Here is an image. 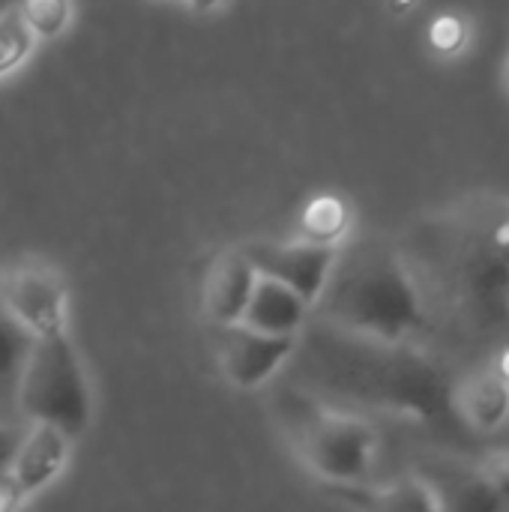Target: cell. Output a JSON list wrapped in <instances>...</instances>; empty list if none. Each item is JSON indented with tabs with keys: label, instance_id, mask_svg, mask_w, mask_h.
I'll return each mask as SVG.
<instances>
[{
	"label": "cell",
	"instance_id": "obj_1",
	"mask_svg": "<svg viewBox=\"0 0 509 512\" xmlns=\"http://www.w3.org/2000/svg\"><path fill=\"white\" fill-rule=\"evenodd\" d=\"M288 363H294L297 378L315 393L402 414H429L438 396L432 366L411 354L408 345L375 342L327 321L303 327Z\"/></svg>",
	"mask_w": 509,
	"mask_h": 512
},
{
	"label": "cell",
	"instance_id": "obj_2",
	"mask_svg": "<svg viewBox=\"0 0 509 512\" xmlns=\"http://www.w3.org/2000/svg\"><path fill=\"white\" fill-rule=\"evenodd\" d=\"M315 312L333 327L387 345H411L426 327V303L414 273L402 255L384 246L342 243Z\"/></svg>",
	"mask_w": 509,
	"mask_h": 512
},
{
	"label": "cell",
	"instance_id": "obj_3",
	"mask_svg": "<svg viewBox=\"0 0 509 512\" xmlns=\"http://www.w3.org/2000/svg\"><path fill=\"white\" fill-rule=\"evenodd\" d=\"M297 459L327 486H363L378 459V429L354 411L330 408L312 393L297 396L288 426Z\"/></svg>",
	"mask_w": 509,
	"mask_h": 512
},
{
	"label": "cell",
	"instance_id": "obj_4",
	"mask_svg": "<svg viewBox=\"0 0 509 512\" xmlns=\"http://www.w3.org/2000/svg\"><path fill=\"white\" fill-rule=\"evenodd\" d=\"M18 411L24 423H54L72 438L90 426L93 393L69 333L33 339L21 375Z\"/></svg>",
	"mask_w": 509,
	"mask_h": 512
},
{
	"label": "cell",
	"instance_id": "obj_5",
	"mask_svg": "<svg viewBox=\"0 0 509 512\" xmlns=\"http://www.w3.org/2000/svg\"><path fill=\"white\" fill-rule=\"evenodd\" d=\"M0 306L36 339L69 330V288L57 267L24 258L0 276Z\"/></svg>",
	"mask_w": 509,
	"mask_h": 512
},
{
	"label": "cell",
	"instance_id": "obj_6",
	"mask_svg": "<svg viewBox=\"0 0 509 512\" xmlns=\"http://www.w3.org/2000/svg\"><path fill=\"white\" fill-rule=\"evenodd\" d=\"M243 255L261 276H270L291 291H297L312 309L321 300L330 273L339 258V246L315 243L306 237L297 240H249L240 246Z\"/></svg>",
	"mask_w": 509,
	"mask_h": 512
},
{
	"label": "cell",
	"instance_id": "obj_7",
	"mask_svg": "<svg viewBox=\"0 0 509 512\" xmlns=\"http://www.w3.org/2000/svg\"><path fill=\"white\" fill-rule=\"evenodd\" d=\"M219 330V369L237 390H258L288 366L300 336H270L246 324Z\"/></svg>",
	"mask_w": 509,
	"mask_h": 512
},
{
	"label": "cell",
	"instance_id": "obj_8",
	"mask_svg": "<svg viewBox=\"0 0 509 512\" xmlns=\"http://www.w3.org/2000/svg\"><path fill=\"white\" fill-rule=\"evenodd\" d=\"M72 435L54 423H27L21 441L12 453L9 471L24 492V498H36L51 489L69 465L72 456Z\"/></svg>",
	"mask_w": 509,
	"mask_h": 512
},
{
	"label": "cell",
	"instance_id": "obj_9",
	"mask_svg": "<svg viewBox=\"0 0 509 512\" xmlns=\"http://www.w3.org/2000/svg\"><path fill=\"white\" fill-rule=\"evenodd\" d=\"M255 282H258V270L243 255V249L240 246L237 249H225L213 261V267H210V273L204 279V294H201L204 318L213 327L240 324Z\"/></svg>",
	"mask_w": 509,
	"mask_h": 512
},
{
	"label": "cell",
	"instance_id": "obj_10",
	"mask_svg": "<svg viewBox=\"0 0 509 512\" xmlns=\"http://www.w3.org/2000/svg\"><path fill=\"white\" fill-rule=\"evenodd\" d=\"M309 315H312V306L297 291L258 273V282L252 288V297L246 303L240 324L270 333V336H300L303 327L309 324Z\"/></svg>",
	"mask_w": 509,
	"mask_h": 512
},
{
	"label": "cell",
	"instance_id": "obj_11",
	"mask_svg": "<svg viewBox=\"0 0 509 512\" xmlns=\"http://www.w3.org/2000/svg\"><path fill=\"white\" fill-rule=\"evenodd\" d=\"M453 411L477 432H501L509 423V384L495 369L465 375L450 393Z\"/></svg>",
	"mask_w": 509,
	"mask_h": 512
},
{
	"label": "cell",
	"instance_id": "obj_12",
	"mask_svg": "<svg viewBox=\"0 0 509 512\" xmlns=\"http://www.w3.org/2000/svg\"><path fill=\"white\" fill-rule=\"evenodd\" d=\"M33 339L36 336L0 306V417L18 426H24L21 411H18V390H21V375H24Z\"/></svg>",
	"mask_w": 509,
	"mask_h": 512
},
{
	"label": "cell",
	"instance_id": "obj_13",
	"mask_svg": "<svg viewBox=\"0 0 509 512\" xmlns=\"http://www.w3.org/2000/svg\"><path fill=\"white\" fill-rule=\"evenodd\" d=\"M351 207L342 195L321 192L306 201L300 210V237L327 243V246H342L351 234Z\"/></svg>",
	"mask_w": 509,
	"mask_h": 512
},
{
	"label": "cell",
	"instance_id": "obj_14",
	"mask_svg": "<svg viewBox=\"0 0 509 512\" xmlns=\"http://www.w3.org/2000/svg\"><path fill=\"white\" fill-rule=\"evenodd\" d=\"M15 12L27 24V30L36 36V42L45 39H60L72 18H75V3L72 0H15Z\"/></svg>",
	"mask_w": 509,
	"mask_h": 512
},
{
	"label": "cell",
	"instance_id": "obj_15",
	"mask_svg": "<svg viewBox=\"0 0 509 512\" xmlns=\"http://www.w3.org/2000/svg\"><path fill=\"white\" fill-rule=\"evenodd\" d=\"M375 507H384V510H444V498L438 495V489L420 477H405L393 486H384L375 498H372Z\"/></svg>",
	"mask_w": 509,
	"mask_h": 512
},
{
	"label": "cell",
	"instance_id": "obj_16",
	"mask_svg": "<svg viewBox=\"0 0 509 512\" xmlns=\"http://www.w3.org/2000/svg\"><path fill=\"white\" fill-rule=\"evenodd\" d=\"M36 48V36L27 30L21 15L15 12V3L0 15V81L21 69Z\"/></svg>",
	"mask_w": 509,
	"mask_h": 512
},
{
	"label": "cell",
	"instance_id": "obj_17",
	"mask_svg": "<svg viewBox=\"0 0 509 512\" xmlns=\"http://www.w3.org/2000/svg\"><path fill=\"white\" fill-rule=\"evenodd\" d=\"M429 42L441 54H456L468 45V21L456 12H444L429 24Z\"/></svg>",
	"mask_w": 509,
	"mask_h": 512
},
{
	"label": "cell",
	"instance_id": "obj_18",
	"mask_svg": "<svg viewBox=\"0 0 509 512\" xmlns=\"http://www.w3.org/2000/svg\"><path fill=\"white\" fill-rule=\"evenodd\" d=\"M480 483L486 492H492L509 507V450L492 453L480 462Z\"/></svg>",
	"mask_w": 509,
	"mask_h": 512
},
{
	"label": "cell",
	"instance_id": "obj_19",
	"mask_svg": "<svg viewBox=\"0 0 509 512\" xmlns=\"http://www.w3.org/2000/svg\"><path fill=\"white\" fill-rule=\"evenodd\" d=\"M486 252L492 255V261L498 264V270L509 279V210L492 225L489 240H486Z\"/></svg>",
	"mask_w": 509,
	"mask_h": 512
},
{
	"label": "cell",
	"instance_id": "obj_20",
	"mask_svg": "<svg viewBox=\"0 0 509 512\" xmlns=\"http://www.w3.org/2000/svg\"><path fill=\"white\" fill-rule=\"evenodd\" d=\"M24 504H27V498H24V492L18 489L12 471L3 468V471H0V512L18 510V507H24Z\"/></svg>",
	"mask_w": 509,
	"mask_h": 512
},
{
	"label": "cell",
	"instance_id": "obj_21",
	"mask_svg": "<svg viewBox=\"0 0 509 512\" xmlns=\"http://www.w3.org/2000/svg\"><path fill=\"white\" fill-rule=\"evenodd\" d=\"M24 426H27V423H24ZM24 426H18V423H9V420H3V417H0V471H3V468H9V462H12V453H15L18 441H21V432H24Z\"/></svg>",
	"mask_w": 509,
	"mask_h": 512
},
{
	"label": "cell",
	"instance_id": "obj_22",
	"mask_svg": "<svg viewBox=\"0 0 509 512\" xmlns=\"http://www.w3.org/2000/svg\"><path fill=\"white\" fill-rule=\"evenodd\" d=\"M222 3H225V0H183V6H186L189 12H195V15H210V12L222 9Z\"/></svg>",
	"mask_w": 509,
	"mask_h": 512
},
{
	"label": "cell",
	"instance_id": "obj_23",
	"mask_svg": "<svg viewBox=\"0 0 509 512\" xmlns=\"http://www.w3.org/2000/svg\"><path fill=\"white\" fill-rule=\"evenodd\" d=\"M492 369H495V372H498V375H501V378H504V381L509 384V345H504V348L495 354V360H492Z\"/></svg>",
	"mask_w": 509,
	"mask_h": 512
},
{
	"label": "cell",
	"instance_id": "obj_24",
	"mask_svg": "<svg viewBox=\"0 0 509 512\" xmlns=\"http://www.w3.org/2000/svg\"><path fill=\"white\" fill-rule=\"evenodd\" d=\"M411 3H414V0H396V6H399V9H402V12H405V9H408V6H411Z\"/></svg>",
	"mask_w": 509,
	"mask_h": 512
},
{
	"label": "cell",
	"instance_id": "obj_25",
	"mask_svg": "<svg viewBox=\"0 0 509 512\" xmlns=\"http://www.w3.org/2000/svg\"><path fill=\"white\" fill-rule=\"evenodd\" d=\"M12 3H15V0H0V15H3V12H6V9L12 6Z\"/></svg>",
	"mask_w": 509,
	"mask_h": 512
},
{
	"label": "cell",
	"instance_id": "obj_26",
	"mask_svg": "<svg viewBox=\"0 0 509 512\" xmlns=\"http://www.w3.org/2000/svg\"><path fill=\"white\" fill-rule=\"evenodd\" d=\"M504 78H507V84H509V60H507V72H504Z\"/></svg>",
	"mask_w": 509,
	"mask_h": 512
}]
</instances>
